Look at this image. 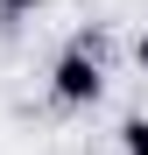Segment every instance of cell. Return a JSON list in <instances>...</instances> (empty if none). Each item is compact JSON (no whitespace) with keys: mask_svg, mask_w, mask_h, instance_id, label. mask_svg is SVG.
I'll use <instances>...</instances> for the list:
<instances>
[{"mask_svg":"<svg viewBox=\"0 0 148 155\" xmlns=\"http://www.w3.org/2000/svg\"><path fill=\"white\" fill-rule=\"evenodd\" d=\"M99 92H106V64H99V35L92 28H78L64 42V57L49 64V99H57V106H99Z\"/></svg>","mask_w":148,"mask_h":155,"instance_id":"6da1fadb","label":"cell"},{"mask_svg":"<svg viewBox=\"0 0 148 155\" xmlns=\"http://www.w3.org/2000/svg\"><path fill=\"white\" fill-rule=\"evenodd\" d=\"M120 155H148V113H127V120H120Z\"/></svg>","mask_w":148,"mask_h":155,"instance_id":"7a4b0ae2","label":"cell"},{"mask_svg":"<svg viewBox=\"0 0 148 155\" xmlns=\"http://www.w3.org/2000/svg\"><path fill=\"white\" fill-rule=\"evenodd\" d=\"M28 14H42V0H0V28H14V21H28Z\"/></svg>","mask_w":148,"mask_h":155,"instance_id":"3957f363","label":"cell"},{"mask_svg":"<svg viewBox=\"0 0 148 155\" xmlns=\"http://www.w3.org/2000/svg\"><path fill=\"white\" fill-rule=\"evenodd\" d=\"M134 64H141V71H148V28H141V35H134Z\"/></svg>","mask_w":148,"mask_h":155,"instance_id":"277c9868","label":"cell"}]
</instances>
